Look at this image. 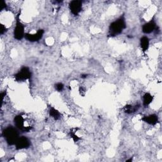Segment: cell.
<instances>
[{"label": "cell", "instance_id": "6da1fadb", "mask_svg": "<svg viewBox=\"0 0 162 162\" xmlns=\"http://www.w3.org/2000/svg\"><path fill=\"white\" fill-rule=\"evenodd\" d=\"M126 28L125 18L123 16L120 17L117 20L112 22L109 27V36L114 37L121 34L123 30Z\"/></svg>", "mask_w": 162, "mask_h": 162}, {"label": "cell", "instance_id": "7a4b0ae2", "mask_svg": "<svg viewBox=\"0 0 162 162\" xmlns=\"http://www.w3.org/2000/svg\"><path fill=\"white\" fill-rule=\"evenodd\" d=\"M15 125L23 133H29L33 129L32 122L30 120L25 119L22 115H17L14 119Z\"/></svg>", "mask_w": 162, "mask_h": 162}, {"label": "cell", "instance_id": "3957f363", "mask_svg": "<svg viewBox=\"0 0 162 162\" xmlns=\"http://www.w3.org/2000/svg\"><path fill=\"white\" fill-rule=\"evenodd\" d=\"M2 134L6 140L8 144L10 146L15 144L18 139L19 138V134L17 130L12 126H9L3 130Z\"/></svg>", "mask_w": 162, "mask_h": 162}, {"label": "cell", "instance_id": "277c9868", "mask_svg": "<svg viewBox=\"0 0 162 162\" xmlns=\"http://www.w3.org/2000/svg\"><path fill=\"white\" fill-rule=\"evenodd\" d=\"M20 14V13L19 12V14L17 15L16 26H15V27L14 33H13L15 39H16L17 40H22V38L25 36L24 26L22 24V22H20V18H19Z\"/></svg>", "mask_w": 162, "mask_h": 162}, {"label": "cell", "instance_id": "5b68a950", "mask_svg": "<svg viewBox=\"0 0 162 162\" xmlns=\"http://www.w3.org/2000/svg\"><path fill=\"white\" fill-rule=\"evenodd\" d=\"M31 72L30 69L27 67H24L21 70L14 75L15 79L17 81H23L27 79H30L31 78Z\"/></svg>", "mask_w": 162, "mask_h": 162}, {"label": "cell", "instance_id": "8992f818", "mask_svg": "<svg viewBox=\"0 0 162 162\" xmlns=\"http://www.w3.org/2000/svg\"><path fill=\"white\" fill-rule=\"evenodd\" d=\"M69 9L74 15H78L82 9V3L79 0H74L69 3Z\"/></svg>", "mask_w": 162, "mask_h": 162}, {"label": "cell", "instance_id": "52a82bcc", "mask_svg": "<svg viewBox=\"0 0 162 162\" xmlns=\"http://www.w3.org/2000/svg\"><path fill=\"white\" fill-rule=\"evenodd\" d=\"M15 147L17 150H23L28 148L30 145V142L29 139L25 136H22L18 139L17 143H15Z\"/></svg>", "mask_w": 162, "mask_h": 162}, {"label": "cell", "instance_id": "ba28073f", "mask_svg": "<svg viewBox=\"0 0 162 162\" xmlns=\"http://www.w3.org/2000/svg\"><path fill=\"white\" fill-rule=\"evenodd\" d=\"M44 33V30L40 29L36 34H26L25 35V37L27 40L30 42H36L40 40L43 36Z\"/></svg>", "mask_w": 162, "mask_h": 162}, {"label": "cell", "instance_id": "9c48e42d", "mask_svg": "<svg viewBox=\"0 0 162 162\" xmlns=\"http://www.w3.org/2000/svg\"><path fill=\"white\" fill-rule=\"evenodd\" d=\"M142 120L144 122L148 123L150 125L155 126L157 123H158V117L157 115L152 114L148 116H145L142 119Z\"/></svg>", "mask_w": 162, "mask_h": 162}, {"label": "cell", "instance_id": "30bf717a", "mask_svg": "<svg viewBox=\"0 0 162 162\" xmlns=\"http://www.w3.org/2000/svg\"><path fill=\"white\" fill-rule=\"evenodd\" d=\"M156 28V24L153 20L146 23L143 26V32L144 34H150Z\"/></svg>", "mask_w": 162, "mask_h": 162}, {"label": "cell", "instance_id": "8fae6325", "mask_svg": "<svg viewBox=\"0 0 162 162\" xmlns=\"http://www.w3.org/2000/svg\"><path fill=\"white\" fill-rule=\"evenodd\" d=\"M140 45L143 52H146L147 51L149 48V46H150V40L148 39V37L146 36L141 37L140 40Z\"/></svg>", "mask_w": 162, "mask_h": 162}, {"label": "cell", "instance_id": "7c38bea8", "mask_svg": "<svg viewBox=\"0 0 162 162\" xmlns=\"http://www.w3.org/2000/svg\"><path fill=\"white\" fill-rule=\"evenodd\" d=\"M153 100V96L149 93V92H146L143 96V105L145 107H147L150 105Z\"/></svg>", "mask_w": 162, "mask_h": 162}, {"label": "cell", "instance_id": "4fadbf2b", "mask_svg": "<svg viewBox=\"0 0 162 162\" xmlns=\"http://www.w3.org/2000/svg\"><path fill=\"white\" fill-rule=\"evenodd\" d=\"M139 108H140L139 105L133 106L130 105H127L124 107V112L125 113H128V114L133 113H135L138 110Z\"/></svg>", "mask_w": 162, "mask_h": 162}, {"label": "cell", "instance_id": "5bb4252c", "mask_svg": "<svg viewBox=\"0 0 162 162\" xmlns=\"http://www.w3.org/2000/svg\"><path fill=\"white\" fill-rule=\"evenodd\" d=\"M50 115L51 117H53L54 119L57 120H58L60 117H61V114L60 113L56 110L55 108L53 107H51L50 109Z\"/></svg>", "mask_w": 162, "mask_h": 162}, {"label": "cell", "instance_id": "9a60e30c", "mask_svg": "<svg viewBox=\"0 0 162 162\" xmlns=\"http://www.w3.org/2000/svg\"><path fill=\"white\" fill-rule=\"evenodd\" d=\"M69 135L72 138V140L74 142H78L80 140V138L75 134V131H73V129L70 131Z\"/></svg>", "mask_w": 162, "mask_h": 162}, {"label": "cell", "instance_id": "2e32d148", "mask_svg": "<svg viewBox=\"0 0 162 162\" xmlns=\"http://www.w3.org/2000/svg\"><path fill=\"white\" fill-rule=\"evenodd\" d=\"M64 88V85L62 83H57L55 85V89L58 91V92H61L62 91L63 89Z\"/></svg>", "mask_w": 162, "mask_h": 162}, {"label": "cell", "instance_id": "e0dca14e", "mask_svg": "<svg viewBox=\"0 0 162 162\" xmlns=\"http://www.w3.org/2000/svg\"><path fill=\"white\" fill-rule=\"evenodd\" d=\"M6 30L7 29L5 26L3 24H1V26H0V34L3 35L4 33H5V32H6Z\"/></svg>", "mask_w": 162, "mask_h": 162}, {"label": "cell", "instance_id": "ac0fdd59", "mask_svg": "<svg viewBox=\"0 0 162 162\" xmlns=\"http://www.w3.org/2000/svg\"><path fill=\"white\" fill-rule=\"evenodd\" d=\"M6 8V5L5 2L2 1V9H1V10H3L5 9Z\"/></svg>", "mask_w": 162, "mask_h": 162}, {"label": "cell", "instance_id": "d6986e66", "mask_svg": "<svg viewBox=\"0 0 162 162\" xmlns=\"http://www.w3.org/2000/svg\"><path fill=\"white\" fill-rule=\"evenodd\" d=\"M1 95H2V101H3L4 97H5V95H6V92L5 91V92H2Z\"/></svg>", "mask_w": 162, "mask_h": 162}, {"label": "cell", "instance_id": "ffe728a7", "mask_svg": "<svg viewBox=\"0 0 162 162\" xmlns=\"http://www.w3.org/2000/svg\"><path fill=\"white\" fill-rule=\"evenodd\" d=\"M87 76H88V75H86V74H82V75H81V78H82V79H85V78H87Z\"/></svg>", "mask_w": 162, "mask_h": 162}, {"label": "cell", "instance_id": "44dd1931", "mask_svg": "<svg viewBox=\"0 0 162 162\" xmlns=\"http://www.w3.org/2000/svg\"><path fill=\"white\" fill-rule=\"evenodd\" d=\"M133 161V159H132V158H130V159H129V160H126V161Z\"/></svg>", "mask_w": 162, "mask_h": 162}]
</instances>
